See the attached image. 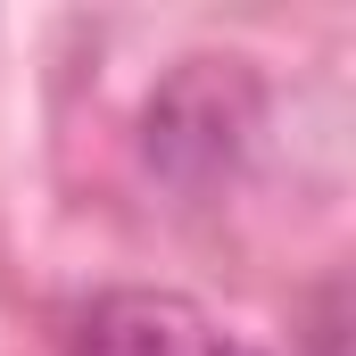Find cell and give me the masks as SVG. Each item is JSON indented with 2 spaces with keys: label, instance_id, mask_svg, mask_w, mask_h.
<instances>
[{
  "label": "cell",
  "instance_id": "obj_1",
  "mask_svg": "<svg viewBox=\"0 0 356 356\" xmlns=\"http://www.w3.org/2000/svg\"><path fill=\"white\" fill-rule=\"evenodd\" d=\"M257 124V83L241 75V58H191L175 83L149 99L141 116V149L166 182H216Z\"/></svg>",
  "mask_w": 356,
  "mask_h": 356
},
{
  "label": "cell",
  "instance_id": "obj_2",
  "mask_svg": "<svg viewBox=\"0 0 356 356\" xmlns=\"http://www.w3.org/2000/svg\"><path fill=\"white\" fill-rule=\"evenodd\" d=\"M75 356H266L232 340L216 315H199L175 290H108L75 323Z\"/></svg>",
  "mask_w": 356,
  "mask_h": 356
}]
</instances>
